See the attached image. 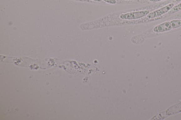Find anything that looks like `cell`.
Here are the masks:
<instances>
[{"label":"cell","mask_w":181,"mask_h":120,"mask_svg":"<svg viewBox=\"0 0 181 120\" xmlns=\"http://www.w3.org/2000/svg\"><path fill=\"white\" fill-rule=\"evenodd\" d=\"M149 12L147 10L123 13L120 16V18L124 20H134L144 17L148 15Z\"/></svg>","instance_id":"1"},{"label":"cell","mask_w":181,"mask_h":120,"mask_svg":"<svg viewBox=\"0 0 181 120\" xmlns=\"http://www.w3.org/2000/svg\"><path fill=\"white\" fill-rule=\"evenodd\" d=\"M173 6V4H169L159 9L149 13L147 15V17L149 18H153L159 17L168 12Z\"/></svg>","instance_id":"2"},{"label":"cell","mask_w":181,"mask_h":120,"mask_svg":"<svg viewBox=\"0 0 181 120\" xmlns=\"http://www.w3.org/2000/svg\"><path fill=\"white\" fill-rule=\"evenodd\" d=\"M172 29L170 22H167L155 26L153 31L155 32L160 33L169 31Z\"/></svg>","instance_id":"3"},{"label":"cell","mask_w":181,"mask_h":120,"mask_svg":"<svg viewBox=\"0 0 181 120\" xmlns=\"http://www.w3.org/2000/svg\"><path fill=\"white\" fill-rule=\"evenodd\" d=\"M170 23L173 29H176L181 26V20H173Z\"/></svg>","instance_id":"4"},{"label":"cell","mask_w":181,"mask_h":120,"mask_svg":"<svg viewBox=\"0 0 181 120\" xmlns=\"http://www.w3.org/2000/svg\"><path fill=\"white\" fill-rule=\"evenodd\" d=\"M181 10V3L175 5L174 7H173L172 9L170 10L168 13L169 14H172V13L179 12Z\"/></svg>","instance_id":"5"},{"label":"cell","mask_w":181,"mask_h":120,"mask_svg":"<svg viewBox=\"0 0 181 120\" xmlns=\"http://www.w3.org/2000/svg\"><path fill=\"white\" fill-rule=\"evenodd\" d=\"M103 1L110 4H115L116 3V0H103Z\"/></svg>","instance_id":"6"},{"label":"cell","mask_w":181,"mask_h":120,"mask_svg":"<svg viewBox=\"0 0 181 120\" xmlns=\"http://www.w3.org/2000/svg\"><path fill=\"white\" fill-rule=\"evenodd\" d=\"M149 1L152 2H158L161 1V0H149Z\"/></svg>","instance_id":"7"},{"label":"cell","mask_w":181,"mask_h":120,"mask_svg":"<svg viewBox=\"0 0 181 120\" xmlns=\"http://www.w3.org/2000/svg\"><path fill=\"white\" fill-rule=\"evenodd\" d=\"M92 1L98 2H100L101 1V0H92Z\"/></svg>","instance_id":"8"},{"label":"cell","mask_w":181,"mask_h":120,"mask_svg":"<svg viewBox=\"0 0 181 120\" xmlns=\"http://www.w3.org/2000/svg\"><path fill=\"white\" fill-rule=\"evenodd\" d=\"M176 1L177 2H180L181 1V0H176Z\"/></svg>","instance_id":"9"},{"label":"cell","mask_w":181,"mask_h":120,"mask_svg":"<svg viewBox=\"0 0 181 120\" xmlns=\"http://www.w3.org/2000/svg\"><path fill=\"white\" fill-rule=\"evenodd\" d=\"M161 1H165V0H161Z\"/></svg>","instance_id":"10"}]
</instances>
